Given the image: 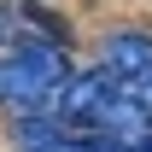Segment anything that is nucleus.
<instances>
[{
	"instance_id": "obj_1",
	"label": "nucleus",
	"mask_w": 152,
	"mask_h": 152,
	"mask_svg": "<svg viewBox=\"0 0 152 152\" xmlns=\"http://www.w3.org/2000/svg\"><path fill=\"white\" fill-rule=\"evenodd\" d=\"M70 76V58L53 41L23 35L12 53H0V111H53V94Z\"/></svg>"
},
{
	"instance_id": "obj_2",
	"label": "nucleus",
	"mask_w": 152,
	"mask_h": 152,
	"mask_svg": "<svg viewBox=\"0 0 152 152\" xmlns=\"http://www.w3.org/2000/svg\"><path fill=\"white\" fill-rule=\"evenodd\" d=\"M117 94V82L105 70H70L64 76V88H58L53 94V117L58 123H64V129H88L94 134V123H99V111H105V99Z\"/></svg>"
},
{
	"instance_id": "obj_3",
	"label": "nucleus",
	"mask_w": 152,
	"mask_h": 152,
	"mask_svg": "<svg viewBox=\"0 0 152 152\" xmlns=\"http://www.w3.org/2000/svg\"><path fill=\"white\" fill-rule=\"evenodd\" d=\"M99 70L111 76V82H140L152 76V35L146 29H111V35L99 41Z\"/></svg>"
},
{
	"instance_id": "obj_4",
	"label": "nucleus",
	"mask_w": 152,
	"mask_h": 152,
	"mask_svg": "<svg viewBox=\"0 0 152 152\" xmlns=\"http://www.w3.org/2000/svg\"><path fill=\"white\" fill-rule=\"evenodd\" d=\"M64 134H70V129H64L53 111H18V117H12V140H18V152H47V146H58Z\"/></svg>"
},
{
	"instance_id": "obj_5",
	"label": "nucleus",
	"mask_w": 152,
	"mask_h": 152,
	"mask_svg": "<svg viewBox=\"0 0 152 152\" xmlns=\"http://www.w3.org/2000/svg\"><path fill=\"white\" fill-rule=\"evenodd\" d=\"M18 18H23V29L35 41H53V47H70V29H64V18L58 12H47L41 0H18Z\"/></svg>"
},
{
	"instance_id": "obj_6",
	"label": "nucleus",
	"mask_w": 152,
	"mask_h": 152,
	"mask_svg": "<svg viewBox=\"0 0 152 152\" xmlns=\"http://www.w3.org/2000/svg\"><path fill=\"white\" fill-rule=\"evenodd\" d=\"M18 41H23V18H18V6L0 0V53H12Z\"/></svg>"
},
{
	"instance_id": "obj_7",
	"label": "nucleus",
	"mask_w": 152,
	"mask_h": 152,
	"mask_svg": "<svg viewBox=\"0 0 152 152\" xmlns=\"http://www.w3.org/2000/svg\"><path fill=\"white\" fill-rule=\"evenodd\" d=\"M47 152H99V134H64V140L47 146Z\"/></svg>"
}]
</instances>
